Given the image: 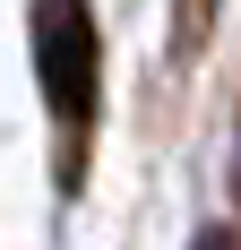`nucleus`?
Listing matches in <instances>:
<instances>
[{
  "mask_svg": "<svg viewBox=\"0 0 241 250\" xmlns=\"http://www.w3.org/2000/svg\"><path fill=\"white\" fill-rule=\"evenodd\" d=\"M35 78H43V104L52 121L69 129V164H78V129L95 112V78H103V52H95V9L86 0H35Z\"/></svg>",
  "mask_w": 241,
  "mask_h": 250,
  "instance_id": "1",
  "label": "nucleus"
}]
</instances>
